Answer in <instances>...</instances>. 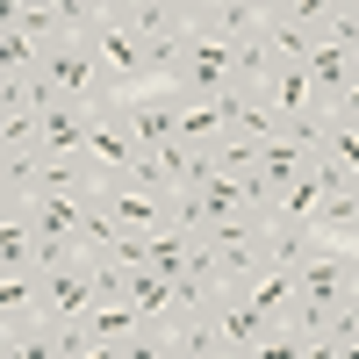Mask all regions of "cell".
<instances>
[{"mask_svg": "<svg viewBox=\"0 0 359 359\" xmlns=\"http://www.w3.org/2000/svg\"><path fill=\"white\" fill-rule=\"evenodd\" d=\"M86 50L101 57V86L115 101H130V94H144V79H151V50L137 43V29H130V0H115V15L86 36Z\"/></svg>", "mask_w": 359, "mask_h": 359, "instance_id": "1", "label": "cell"}, {"mask_svg": "<svg viewBox=\"0 0 359 359\" xmlns=\"http://www.w3.org/2000/svg\"><path fill=\"white\" fill-rule=\"evenodd\" d=\"M43 79H50L72 108H108V101H115L108 86H101V57L86 50L79 36H65L57 50H43Z\"/></svg>", "mask_w": 359, "mask_h": 359, "instance_id": "2", "label": "cell"}, {"mask_svg": "<svg viewBox=\"0 0 359 359\" xmlns=\"http://www.w3.org/2000/svg\"><path fill=\"white\" fill-rule=\"evenodd\" d=\"M294 287H302V302H323V309H338L359 294V252L345 245H316L302 259V273H294Z\"/></svg>", "mask_w": 359, "mask_h": 359, "instance_id": "3", "label": "cell"}, {"mask_svg": "<svg viewBox=\"0 0 359 359\" xmlns=\"http://www.w3.org/2000/svg\"><path fill=\"white\" fill-rule=\"evenodd\" d=\"M94 302H101V266L86 259V252L72 266H57V273H43V316L50 323H79Z\"/></svg>", "mask_w": 359, "mask_h": 359, "instance_id": "4", "label": "cell"}, {"mask_svg": "<svg viewBox=\"0 0 359 359\" xmlns=\"http://www.w3.org/2000/svg\"><path fill=\"white\" fill-rule=\"evenodd\" d=\"M123 130L137 137V151H165L180 137V94L172 86H144V94L123 101Z\"/></svg>", "mask_w": 359, "mask_h": 359, "instance_id": "5", "label": "cell"}, {"mask_svg": "<svg viewBox=\"0 0 359 359\" xmlns=\"http://www.w3.org/2000/svg\"><path fill=\"white\" fill-rule=\"evenodd\" d=\"M101 201H108V216H115V230H123V237H158V230L172 223V194L130 187V180H123V187H108Z\"/></svg>", "mask_w": 359, "mask_h": 359, "instance_id": "6", "label": "cell"}, {"mask_svg": "<svg viewBox=\"0 0 359 359\" xmlns=\"http://www.w3.org/2000/svg\"><path fill=\"white\" fill-rule=\"evenodd\" d=\"M259 101L273 108V123H280V137H287V130H302L309 115H323V108H316V94H309V72H302V65H280L273 79L259 86Z\"/></svg>", "mask_w": 359, "mask_h": 359, "instance_id": "7", "label": "cell"}, {"mask_svg": "<svg viewBox=\"0 0 359 359\" xmlns=\"http://www.w3.org/2000/svg\"><path fill=\"white\" fill-rule=\"evenodd\" d=\"M230 130H237V94H223V101H180V144H187V151H216Z\"/></svg>", "mask_w": 359, "mask_h": 359, "instance_id": "8", "label": "cell"}, {"mask_svg": "<svg viewBox=\"0 0 359 359\" xmlns=\"http://www.w3.org/2000/svg\"><path fill=\"white\" fill-rule=\"evenodd\" d=\"M208 323H216V338H223L230 352H252V345H259L266 331H273V316H266V309L252 302V294H223Z\"/></svg>", "mask_w": 359, "mask_h": 359, "instance_id": "9", "label": "cell"}, {"mask_svg": "<svg viewBox=\"0 0 359 359\" xmlns=\"http://www.w3.org/2000/svg\"><path fill=\"white\" fill-rule=\"evenodd\" d=\"M302 72H309V94H316V108H323V115H331V108L352 94V79H359V72H352V50H338V43H316Z\"/></svg>", "mask_w": 359, "mask_h": 359, "instance_id": "10", "label": "cell"}, {"mask_svg": "<svg viewBox=\"0 0 359 359\" xmlns=\"http://www.w3.org/2000/svg\"><path fill=\"white\" fill-rule=\"evenodd\" d=\"M86 130H94V108H72V101H57L43 115V137H36V151L43 158H86Z\"/></svg>", "mask_w": 359, "mask_h": 359, "instance_id": "11", "label": "cell"}, {"mask_svg": "<svg viewBox=\"0 0 359 359\" xmlns=\"http://www.w3.org/2000/svg\"><path fill=\"white\" fill-rule=\"evenodd\" d=\"M8 22L22 29L29 43H43V50H57V43L72 36V8H65V0H15Z\"/></svg>", "mask_w": 359, "mask_h": 359, "instance_id": "12", "label": "cell"}, {"mask_svg": "<svg viewBox=\"0 0 359 359\" xmlns=\"http://www.w3.org/2000/svg\"><path fill=\"white\" fill-rule=\"evenodd\" d=\"M137 331H144V316H137L130 294H115V302H94V309H86V338H94V345H130Z\"/></svg>", "mask_w": 359, "mask_h": 359, "instance_id": "13", "label": "cell"}, {"mask_svg": "<svg viewBox=\"0 0 359 359\" xmlns=\"http://www.w3.org/2000/svg\"><path fill=\"white\" fill-rule=\"evenodd\" d=\"M237 294H252V302L273 316V323H287V316H294V302H302V287H294L287 266H266V273H259V280H245Z\"/></svg>", "mask_w": 359, "mask_h": 359, "instance_id": "14", "label": "cell"}, {"mask_svg": "<svg viewBox=\"0 0 359 359\" xmlns=\"http://www.w3.org/2000/svg\"><path fill=\"white\" fill-rule=\"evenodd\" d=\"M316 252V223H266V266L302 273V259Z\"/></svg>", "mask_w": 359, "mask_h": 359, "instance_id": "15", "label": "cell"}, {"mask_svg": "<svg viewBox=\"0 0 359 359\" xmlns=\"http://www.w3.org/2000/svg\"><path fill=\"white\" fill-rule=\"evenodd\" d=\"M172 331V359H230V345L216 338L208 316H187V323H165Z\"/></svg>", "mask_w": 359, "mask_h": 359, "instance_id": "16", "label": "cell"}, {"mask_svg": "<svg viewBox=\"0 0 359 359\" xmlns=\"http://www.w3.org/2000/svg\"><path fill=\"white\" fill-rule=\"evenodd\" d=\"M0 359H65L50 338V323H29V331H0Z\"/></svg>", "mask_w": 359, "mask_h": 359, "instance_id": "17", "label": "cell"}, {"mask_svg": "<svg viewBox=\"0 0 359 359\" xmlns=\"http://www.w3.org/2000/svg\"><path fill=\"white\" fill-rule=\"evenodd\" d=\"M208 158H216V172H223V180H252V165H259V144L230 130V137H223V144H216Z\"/></svg>", "mask_w": 359, "mask_h": 359, "instance_id": "18", "label": "cell"}, {"mask_svg": "<svg viewBox=\"0 0 359 359\" xmlns=\"http://www.w3.org/2000/svg\"><path fill=\"white\" fill-rule=\"evenodd\" d=\"M237 137H252V144H266V137H280V123H273V108H266L259 94H237Z\"/></svg>", "mask_w": 359, "mask_h": 359, "instance_id": "19", "label": "cell"}, {"mask_svg": "<svg viewBox=\"0 0 359 359\" xmlns=\"http://www.w3.org/2000/svg\"><path fill=\"white\" fill-rule=\"evenodd\" d=\"M316 158H331V165L352 180V187H359V130H338V123H331V137H323V151H316Z\"/></svg>", "mask_w": 359, "mask_h": 359, "instance_id": "20", "label": "cell"}, {"mask_svg": "<svg viewBox=\"0 0 359 359\" xmlns=\"http://www.w3.org/2000/svg\"><path fill=\"white\" fill-rule=\"evenodd\" d=\"M123 359H172V331L165 323H144V331L123 345Z\"/></svg>", "mask_w": 359, "mask_h": 359, "instance_id": "21", "label": "cell"}, {"mask_svg": "<svg viewBox=\"0 0 359 359\" xmlns=\"http://www.w3.org/2000/svg\"><path fill=\"white\" fill-rule=\"evenodd\" d=\"M245 359H302V338H294L287 323H273V331H266V338H259Z\"/></svg>", "mask_w": 359, "mask_h": 359, "instance_id": "22", "label": "cell"}, {"mask_svg": "<svg viewBox=\"0 0 359 359\" xmlns=\"http://www.w3.org/2000/svg\"><path fill=\"white\" fill-rule=\"evenodd\" d=\"M331 338H338V345H352V338H359V294L331 309Z\"/></svg>", "mask_w": 359, "mask_h": 359, "instance_id": "23", "label": "cell"}, {"mask_svg": "<svg viewBox=\"0 0 359 359\" xmlns=\"http://www.w3.org/2000/svg\"><path fill=\"white\" fill-rule=\"evenodd\" d=\"M331 123H338V130H359V79H352V94L331 108Z\"/></svg>", "mask_w": 359, "mask_h": 359, "instance_id": "24", "label": "cell"}, {"mask_svg": "<svg viewBox=\"0 0 359 359\" xmlns=\"http://www.w3.org/2000/svg\"><path fill=\"white\" fill-rule=\"evenodd\" d=\"M86 359H123V345H94V352H86Z\"/></svg>", "mask_w": 359, "mask_h": 359, "instance_id": "25", "label": "cell"}, {"mask_svg": "<svg viewBox=\"0 0 359 359\" xmlns=\"http://www.w3.org/2000/svg\"><path fill=\"white\" fill-rule=\"evenodd\" d=\"M338 359H359V338H352V345H338Z\"/></svg>", "mask_w": 359, "mask_h": 359, "instance_id": "26", "label": "cell"}, {"mask_svg": "<svg viewBox=\"0 0 359 359\" xmlns=\"http://www.w3.org/2000/svg\"><path fill=\"white\" fill-rule=\"evenodd\" d=\"M352 72H359V50H352Z\"/></svg>", "mask_w": 359, "mask_h": 359, "instance_id": "27", "label": "cell"}]
</instances>
